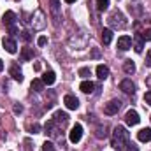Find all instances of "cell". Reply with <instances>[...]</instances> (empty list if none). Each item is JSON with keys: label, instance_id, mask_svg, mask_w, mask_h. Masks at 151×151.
I'll list each match as a JSON object with an SVG mask.
<instances>
[{"label": "cell", "instance_id": "25", "mask_svg": "<svg viewBox=\"0 0 151 151\" xmlns=\"http://www.w3.org/2000/svg\"><path fill=\"white\" fill-rule=\"evenodd\" d=\"M97 7H99L100 11H106V9L109 7V0H97Z\"/></svg>", "mask_w": 151, "mask_h": 151}, {"label": "cell", "instance_id": "12", "mask_svg": "<svg viewBox=\"0 0 151 151\" xmlns=\"http://www.w3.org/2000/svg\"><path fill=\"white\" fill-rule=\"evenodd\" d=\"M53 121L56 123V125H67V121H69V114L65 113V111H56L55 116H53Z\"/></svg>", "mask_w": 151, "mask_h": 151}, {"label": "cell", "instance_id": "15", "mask_svg": "<svg viewBox=\"0 0 151 151\" xmlns=\"http://www.w3.org/2000/svg\"><path fill=\"white\" fill-rule=\"evenodd\" d=\"M42 81H44V84H47V86H51L55 81H56V74L53 72V70H47L46 74L42 76Z\"/></svg>", "mask_w": 151, "mask_h": 151}, {"label": "cell", "instance_id": "30", "mask_svg": "<svg viewBox=\"0 0 151 151\" xmlns=\"http://www.w3.org/2000/svg\"><path fill=\"white\" fill-rule=\"evenodd\" d=\"M144 102H146L148 106H151V90L150 91H146V95H144Z\"/></svg>", "mask_w": 151, "mask_h": 151}, {"label": "cell", "instance_id": "23", "mask_svg": "<svg viewBox=\"0 0 151 151\" xmlns=\"http://www.w3.org/2000/svg\"><path fill=\"white\" fill-rule=\"evenodd\" d=\"M21 58H23L25 62L32 60V58H34V51H32L30 47H23V51H21Z\"/></svg>", "mask_w": 151, "mask_h": 151}, {"label": "cell", "instance_id": "26", "mask_svg": "<svg viewBox=\"0 0 151 151\" xmlns=\"http://www.w3.org/2000/svg\"><path fill=\"white\" fill-rule=\"evenodd\" d=\"M42 151H55V146H53V142L46 141V142L42 144Z\"/></svg>", "mask_w": 151, "mask_h": 151}, {"label": "cell", "instance_id": "10", "mask_svg": "<svg viewBox=\"0 0 151 151\" xmlns=\"http://www.w3.org/2000/svg\"><path fill=\"white\" fill-rule=\"evenodd\" d=\"M130 47H132V37L121 35V37L118 39V49H119V51H127V49H130Z\"/></svg>", "mask_w": 151, "mask_h": 151}, {"label": "cell", "instance_id": "2", "mask_svg": "<svg viewBox=\"0 0 151 151\" xmlns=\"http://www.w3.org/2000/svg\"><path fill=\"white\" fill-rule=\"evenodd\" d=\"M109 23H111L113 28H125V27H127V19H125V16H123L119 11H113V12H111Z\"/></svg>", "mask_w": 151, "mask_h": 151}, {"label": "cell", "instance_id": "20", "mask_svg": "<svg viewBox=\"0 0 151 151\" xmlns=\"http://www.w3.org/2000/svg\"><path fill=\"white\" fill-rule=\"evenodd\" d=\"M111 40H113V30L111 28H104V32H102V42L106 46H109Z\"/></svg>", "mask_w": 151, "mask_h": 151}, {"label": "cell", "instance_id": "18", "mask_svg": "<svg viewBox=\"0 0 151 151\" xmlns=\"http://www.w3.org/2000/svg\"><path fill=\"white\" fill-rule=\"evenodd\" d=\"M79 88H81V91H83V93H91V91L95 90V84H93L91 81H83Z\"/></svg>", "mask_w": 151, "mask_h": 151}, {"label": "cell", "instance_id": "17", "mask_svg": "<svg viewBox=\"0 0 151 151\" xmlns=\"http://www.w3.org/2000/svg\"><path fill=\"white\" fill-rule=\"evenodd\" d=\"M9 72H11V76H12V79H16V81H19V83L23 81V72L19 70V67H18V65H12Z\"/></svg>", "mask_w": 151, "mask_h": 151}, {"label": "cell", "instance_id": "24", "mask_svg": "<svg viewBox=\"0 0 151 151\" xmlns=\"http://www.w3.org/2000/svg\"><path fill=\"white\" fill-rule=\"evenodd\" d=\"M32 90L34 91H42L44 90V81L42 79H34L32 81Z\"/></svg>", "mask_w": 151, "mask_h": 151}, {"label": "cell", "instance_id": "21", "mask_svg": "<svg viewBox=\"0 0 151 151\" xmlns=\"http://www.w3.org/2000/svg\"><path fill=\"white\" fill-rule=\"evenodd\" d=\"M134 49H135V53H142V49H144V39L137 35L135 40H134Z\"/></svg>", "mask_w": 151, "mask_h": 151}, {"label": "cell", "instance_id": "3", "mask_svg": "<svg viewBox=\"0 0 151 151\" xmlns=\"http://www.w3.org/2000/svg\"><path fill=\"white\" fill-rule=\"evenodd\" d=\"M119 107H121V100H118V99H113V100H109L107 104H106V107H104V113L109 114V116H113L119 111Z\"/></svg>", "mask_w": 151, "mask_h": 151}, {"label": "cell", "instance_id": "34", "mask_svg": "<svg viewBox=\"0 0 151 151\" xmlns=\"http://www.w3.org/2000/svg\"><path fill=\"white\" fill-rule=\"evenodd\" d=\"M99 56H100V51H99V49L95 47V49L91 51V58H99Z\"/></svg>", "mask_w": 151, "mask_h": 151}, {"label": "cell", "instance_id": "39", "mask_svg": "<svg viewBox=\"0 0 151 151\" xmlns=\"http://www.w3.org/2000/svg\"><path fill=\"white\" fill-rule=\"evenodd\" d=\"M67 4H74V2H77V0H65Z\"/></svg>", "mask_w": 151, "mask_h": 151}, {"label": "cell", "instance_id": "8", "mask_svg": "<svg viewBox=\"0 0 151 151\" xmlns=\"http://www.w3.org/2000/svg\"><path fill=\"white\" fill-rule=\"evenodd\" d=\"M2 46H4V49H5L7 53H11V55H14V53L18 51V46H16L14 39H11V37H4V40H2Z\"/></svg>", "mask_w": 151, "mask_h": 151}, {"label": "cell", "instance_id": "5", "mask_svg": "<svg viewBox=\"0 0 151 151\" xmlns=\"http://www.w3.org/2000/svg\"><path fill=\"white\" fill-rule=\"evenodd\" d=\"M49 9H51V14H53L55 23L58 25V23H60V19H62V12H60V0H51V2H49Z\"/></svg>", "mask_w": 151, "mask_h": 151}, {"label": "cell", "instance_id": "29", "mask_svg": "<svg viewBox=\"0 0 151 151\" xmlns=\"http://www.w3.org/2000/svg\"><path fill=\"white\" fill-rule=\"evenodd\" d=\"M37 44H39V46H46V44H47V37L40 35V37L37 39Z\"/></svg>", "mask_w": 151, "mask_h": 151}, {"label": "cell", "instance_id": "22", "mask_svg": "<svg viewBox=\"0 0 151 151\" xmlns=\"http://www.w3.org/2000/svg\"><path fill=\"white\" fill-rule=\"evenodd\" d=\"M123 70H125L127 74H134V72H135V63H134L132 60H125V63H123Z\"/></svg>", "mask_w": 151, "mask_h": 151}, {"label": "cell", "instance_id": "13", "mask_svg": "<svg viewBox=\"0 0 151 151\" xmlns=\"http://www.w3.org/2000/svg\"><path fill=\"white\" fill-rule=\"evenodd\" d=\"M4 25L5 27H14V21H16V14L12 12V11H7L5 14H4Z\"/></svg>", "mask_w": 151, "mask_h": 151}, {"label": "cell", "instance_id": "9", "mask_svg": "<svg viewBox=\"0 0 151 151\" xmlns=\"http://www.w3.org/2000/svg\"><path fill=\"white\" fill-rule=\"evenodd\" d=\"M63 104H65L67 109H70V111H76V109L79 107V100H77V97H74V95H65V97H63Z\"/></svg>", "mask_w": 151, "mask_h": 151}, {"label": "cell", "instance_id": "27", "mask_svg": "<svg viewBox=\"0 0 151 151\" xmlns=\"http://www.w3.org/2000/svg\"><path fill=\"white\" fill-rule=\"evenodd\" d=\"M106 135H107L106 127H99V128H97V137H100V139H102V137H106Z\"/></svg>", "mask_w": 151, "mask_h": 151}, {"label": "cell", "instance_id": "19", "mask_svg": "<svg viewBox=\"0 0 151 151\" xmlns=\"http://www.w3.org/2000/svg\"><path fill=\"white\" fill-rule=\"evenodd\" d=\"M55 125H56V123H55L53 119H49V121L44 125V134H46V135H56V132H55Z\"/></svg>", "mask_w": 151, "mask_h": 151}, {"label": "cell", "instance_id": "7", "mask_svg": "<svg viewBox=\"0 0 151 151\" xmlns=\"http://www.w3.org/2000/svg\"><path fill=\"white\" fill-rule=\"evenodd\" d=\"M139 121H141V118H139V113H137V111L130 109L128 113L125 114V123H127V125L134 127V125H139Z\"/></svg>", "mask_w": 151, "mask_h": 151}, {"label": "cell", "instance_id": "28", "mask_svg": "<svg viewBox=\"0 0 151 151\" xmlns=\"http://www.w3.org/2000/svg\"><path fill=\"white\" fill-rule=\"evenodd\" d=\"M90 74H91V70H90L88 67H83V69H79V76H81V77H88Z\"/></svg>", "mask_w": 151, "mask_h": 151}, {"label": "cell", "instance_id": "31", "mask_svg": "<svg viewBox=\"0 0 151 151\" xmlns=\"http://www.w3.org/2000/svg\"><path fill=\"white\" fill-rule=\"evenodd\" d=\"M39 130H40V127H39L37 123H34V125L30 127V132H32V134H39Z\"/></svg>", "mask_w": 151, "mask_h": 151}, {"label": "cell", "instance_id": "11", "mask_svg": "<svg viewBox=\"0 0 151 151\" xmlns=\"http://www.w3.org/2000/svg\"><path fill=\"white\" fill-rule=\"evenodd\" d=\"M119 90L125 91V93H128V95H132V93L135 91V84H134L130 79H123V81L119 83Z\"/></svg>", "mask_w": 151, "mask_h": 151}, {"label": "cell", "instance_id": "38", "mask_svg": "<svg viewBox=\"0 0 151 151\" xmlns=\"http://www.w3.org/2000/svg\"><path fill=\"white\" fill-rule=\"evenodd\" d=\"M0 70H4V62L0 60Z\"/></svg>", "mask_w": 151, "mask_h": 151}, {"label": "cell", "instance_id": "6", "mask_svg": "<svg viewBox=\"0 0 151 151\" xmlns=\"http://www.w3.org/2000/svg\"><path fill=\"white\" fill-rule=\"evenodd\" d=\"M32 25H34V28H44V25H46V16H44V12L42 11H35V14H34V18H32Z\"/></svg>", "mask_w": 151, "mask_h": 151}, {"label": "cell", "instance_id": "14", "mask_svg": "<svg viewBox=\"0 0 151 151\" xmlns=\"http://www.w3.org/2000/svg\"><path fill=\"white\" fill-rule=\"evenodd\" d=\"M137 139H139L141 142H148V141H151V128H142V130H139Z\"/></svg>", "mask_w": 151, "mask_h": 151}, {"label": "cell", "instance_id": "32", "mask_svg": "<svg viewBox=\"0 0 151 151\" xmlns=\"http://www.w3.org/2000/svg\"><path fill=\"white\" fill-rule=\"evenodd\" d=\"M125 151H139V150H137V146H135V144H130V142H128V144H127V148H125Z\"/></svg>", "mask_w": 151, "mask_h": 151}, {"label": "cell", "instance_id": "1", "mask_svg": "<svg viewBox=\"0 0 151 151\" xmlns=\"http://www.w3.org/2000/svg\"><path fill=\"white\" fill-rule=\"evenodd\" d=\"M128 139H130V134L127 132V128L116 127L113 132V148L118 151H125L127 144H128Z\"/></svg>", "mask_w": 151, "mask_h": 151}, {"label": "cell", "instance_id": "4", "mask_svg": "<svg viewBox=\"0 0 151 151\" xmlns=\"http://www.w3.org/2000/svg\"><path fill=\"white\" fill-rule=\"evenodd\" d=\"M81 137H83V127L79 123H76L72 127V130H70V134H69V139H70L72 144H77L81 141Z\"/></svg>", "mask_w": 151, "mask_h": 151}, {"label": "cell", "instance_id": "33", "mask_svg": "<svg viewBox=\"0 0 151 151\" xmlns=\"http://www.w3.org/2000/svg\"><path fill=\"white\" fill-rule=\"evenodd\" d=\"M142 39H144V40H151V28H150V30H146V32L142 34Z\"/></svg>", "mask_w": 151, "mask_h": 151}, {"label": "cell", "instance_id": "36", "mask_svg": "<svg viewBox=\"0 0 151 151\" xmlns=\"http://www.w3.org/2000/svg\"><path fill=\"white\" fill-rule=\"evenodd\" d=\"M21 111H23V107H21L19 104H16V106H14V113H21Z\"/></svg>", "mask_w": 151, "mask_h": 151}, {"label": "cell", "instance_id": "37", "mask_svg": "<svg viewBox=\"0 0 151 151\" xmlns=\"http://www.w3.org/2000/svg\"><path fill=\"white\" fill-rule=\"evenodd\" d=\"M21 34H23L21 37L25 39V40H30V34H28V32H21Z\"/></svg>", "mask_w": 151, "mask_h": 151}, {"label": "cell", "instance_id": "16", "mask_svg": "<svg viewBox=\"0 0 151 151\" xmlns=\"http://www.w3.org/2000/svg\"><path fill=\"white\" fill-rule=\"evenodd\" d=\"M97 77L102 79V81L107 79V77H109V69H107L106 65H99V67H97Z\"/></svg>", "mask_w": 151, "mask_h": 151}, {"label": "cell", "instance_id": "35", "mask_svg": "<svg viewBox=\"0 0 151 151\" xmlns=\"http://www.w3.org/2000/svg\"><path fill=\"white\" fill-rule=\"evenodd\" d=\"M146 65L151 67V51H148V56H146Z\"/></svg>", "mask_w": 151, "mask_h": 151}]
</instances>
